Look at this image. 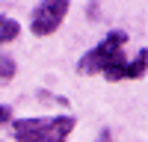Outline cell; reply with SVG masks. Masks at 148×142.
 <instances>
[{"label":"cell","mask_w":148,"mask_h":142,"mask_svg":"<svg viewBox=\"0 0 148 142\" xmlns=\"http://www.w3.org/2000/svg\"><path fill=\"white\" fill-rule=\"evenodd\" d=\"M74 130L71 115H51V118H18L12 133L18 142H65Z\"/></svg>","instance_id":"2"},{"label":"cell","mask_w":148,"mask_h":142,"mask_svg":"<svg viewBox=\"0 0 148 142\" xmlns=\"http://www.w3.org/2000/svg\"><path fill=\"white\" fill-rule=\"evenodd\" d=\"M12 77H15V62H12L9 56L0 53V83H6V80H12Z\"/></svg>","instance_id":"6"},{"label":"cell","mask_w":148,"mask_h":142,"mask_svg":"<svg viewBox=\"0 0 148 142\" xmlns=\"http://www.w3.org/2000/svg\"><path fill=\"white\" fill-rule=\"evenodd\" d=\"M145 62H148V53H145V47H142L139 56L133 59L130 65H125V77H142L145 74Z\"/></svg>","instance_id":"5"},{"label":"cell","mask_w":148,"mask_h":142,"mask_svg":"<svg viewBox=\"0 0 148 142\" xmlns=\"http://www.w3.org/2000/svg\"><path fill=\"white\" fill-rule=\"evenodd\" d=\"M9 115H12V110H9V106H0V124H3V122H9Z\"/></svg>","instance_id":"7"},{"label":"cell","mask_w":148,"mask_h":142,"mask_svg":"<svg viewBox=\"0 0 148 142\" xmlns=\"http://www.w3.org/2000/svg\"><path fill=\"white\" fill-rule=\"evenodd\" d=\"M68 0H42L39 6H36L33 18H30V30L36 36H51L59 30V24L65 21L68 15Z\"/></svg>","instance_id":"3"},{"label":"cell","mask_w":148,"mask_h":142,"mask_svg":"<svg viewBox=\"0 0 148 142\" xmlns=\"http://www.w3.org/2000/svg\"><path fill=\"white\" fill-rule=\"evenodd\" d=\"M18 33H21V24H18V21H12V18H6V15H0V44L15 42V39H18Z\"/></svg>","instance_id":"4"},{"label":"cell","mask_w":148,"mask_h":142,"mask_svg":"<svg viewBox=\"0 0 148 142\" xmlns=\"http://www.w3.org/2000/svg\"><path fill=\"white\" fill-rule=\"evenodd\" d=\"M125 42H127V33L121 30L107 33V39L77 62V71L80 74H104L107 80H125V65H127Z\"/></svg>","instance_id":"1"}]
</instances>
